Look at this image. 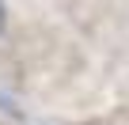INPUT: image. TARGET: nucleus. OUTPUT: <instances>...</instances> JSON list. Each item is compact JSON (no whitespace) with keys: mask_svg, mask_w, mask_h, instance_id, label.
Returning <instances> with one entry per match:
<instances>
[{"mask_svg":"<svg viewBox=\"0 0 129 125\" xmlns=\"http://www.w3.org/2000/svg\"><path fill=\"white\" fill-rule=\"evenodd\" d=\"M0 30H4V4H0Z\"/></svg>","mask_w":129,"mask_h":125,"instance_id":"nucleus-1","label":"nucleus"}]
</instances>
